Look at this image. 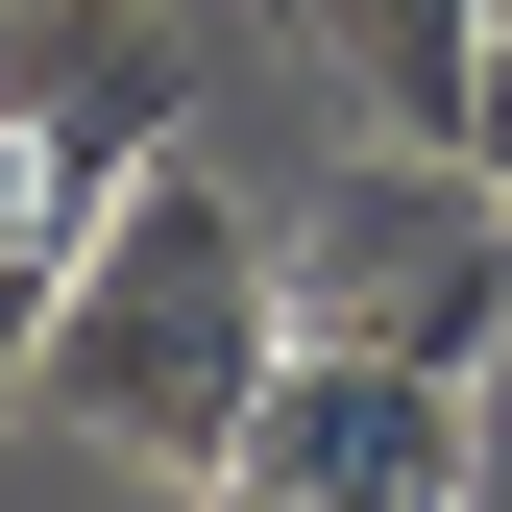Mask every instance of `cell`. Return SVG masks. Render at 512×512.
<instances>
[{
  "label": "cell",
  "instance_id": "obj_5",
  "mask_svg": "<svg viewBox=\"0 0 512 512\" xmlns=\"http://www.w3.org/2000/svg\"><path fill=\"white\" fill-rule=\"evenodd\" d=\"M49 317H74V220L0 196V415H49Z\"/></svg>",
  "mask_w": 512,
  "mask_h": 512
},
{
  "label": "cell",
  "instance_id": "obj_6",
  "mask_svg": "<svg viewBox=\"0 0 512 512\" xmlns=\"http://www.w3.org/2000/svg\"><path fill=\"white\" fill-rule=\"evenodd\" d=\"M464 171L512 196V25H488V98H464Z\"/></svg>",
  "mask_w": 512,
  "mask_h": 512
},
{
  "label": "cell",
  "instance_id": "obj_1",
  "mask_svg": "<svg viewBox=\"0 0 512 512\" xmlns=\"http://www.w3.org/2000/svg\"><path fill=\"white\" fill-rule=\"evenodd\" d=\"M293 366V220H244L220 147H171L147 196L74 244V317H49V439H98V464L147 488H220L244 391Z\"/></svg>",
  "mask_w": 512,
  "mask_h": 512
},
{
  "label": "cell",
  "instance_id": "obj_2",
  "mask_svg": "<svg viewBox=\"0 0 512 512\" xmlns=\"http://www.w3.org/2000/svg\"><path fill=\"white\" fill-rule=\"evenodd\" d=\"M293 317L415 342V366H488L512 342V196H488L464 147H415V122H366V171L293 196Z\"/></svg>",
  "mask_w": 512,
  "mask_h": 512
},
{
  "label": "cell",
  "instance_id": "obj_4",
  "mask_svg": "<svg viewBox=\"0 0 512 512\" xmlns=\"http://www.w3.org/2000/svg\"><path fill=\"white\" fill-rule=\"evenodd\" d=\"M171 147H196V25L171 0H0V196L25 220L98 244Z\"/></svg>",
  "mask_w": 512,
  "mask_h": 512
},
{
  "label": "cell",
  "instance_id": "obj_3",
  "mask_svg": "<svg viewBox=\"0 0 512 512\" xmlns=\"http://www.w3.org/2000/svg\"><path fill=\"white\" fill-rule=\"evenodd\" d=\"M220 488H244V512H464V488H488V366H415V342L293 317V366L244 391Z\"/></svg>",
  "mask_w": 512,
  "mask_h": 512
}]
</instances>
